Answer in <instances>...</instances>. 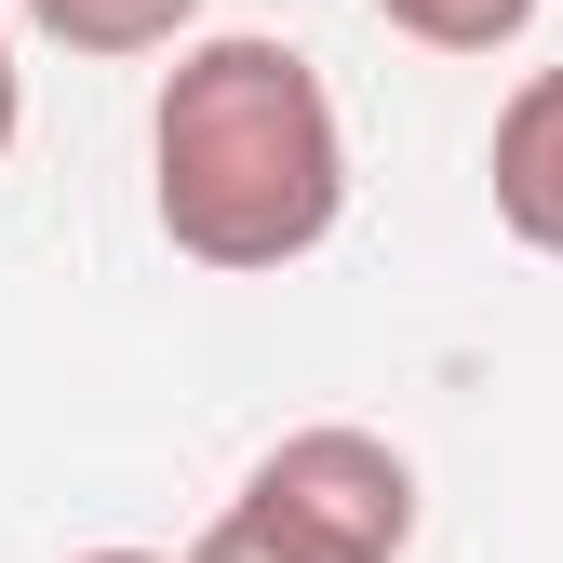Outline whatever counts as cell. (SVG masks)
Masks as SVG:
<instances>
[{"label": "cell", "mask_w": 563, "mask_h": 563, "mask_svg": "<svg viewBox=\"0 0 563 563\" xmlns=\"http://www.w3.org/2000/svg\"><path fill=\"white\" fill-rule=\"evenodd\" d=\"M14 27L54 54H175L201 41V0H14Z\"/></svg>", "instance_id": "4"}, {"label": "cell", "mask_w": 563, "mask_h": 563, "mask_svg": "<svg viewBox=\"0 0 563 563\" xmlns=\"http://www.w3.org/2000/svg\"><path fill=\"white\" fill-rule=\"evenodd\" d=\"M242 510L282 523L322 563H402L416 550V456L389 430H349V416H309L242 470Z\"/></svg>", "instance_id": "2"}, {"label": "cell", "mask_w": 563, "mask_h": 563, "mask_svg": "<svg viewBox=\"0 0 563 563\" xmlns=\"http://www.w3.org/2000/svg\"><path fill=\"white\" fill-rule=\"evenodd\" d=\"M14 134H27V67H14V0H0V162H14Z\"/></svg>", "instance_id": "7"}, {"label": "cell", "mask_w": 563, "mask_h": 563, "mask_svg": "<svg viewBox=\"0 0 563 563\" xmlns=\"http://www.w3.org/2000/svg\"><path fill=\"white\" fill-rule=\"evenodd\" d=\"M148 216L188 268H296L349 229V121L335 81L268 27L175 41L148 95Z\"/></svg>", "instance_id": "1"}, {"label": "cell", "mask_w": 563, "mask_h": 563, "mask_svg": "<svg viewBox=\"0 0 563 563\" xmlns=\"http://www.w3.org/2000/svg\"><path fill=\"white\" fill-rule=\"evenodd\" d=\"M67 563H188V550H67Z\"/></svg>", "instance_id": "8"}, {"label": "cell", "mask_w": 563, "mask_h": 563, "mask_svg": "<svg viewBox=\"0 0 563 563\" xmlns=\"http://www.w3.org/2000/svg\"><path fill=\"white\" fill-rule=\"evenodd\" d=\"M376 14L402 41H430V54H510L537 27V0H376Z\"/></svg>", "instance_id": "5"}, {"label": "cell", "mask_w": 563, "mask_h": 563, "mask_svg": "<svg viewBox=\"0 0 563 563\" xmlns=\"http://www.w3.org/2000/svg\"><path fill=\"white\" fill-rule=\"evenodd\" d=\"M483 188H497V229L563 255V67H523L497 134H483Z\"/></svg>", "instance_id": "3"}, {"label": "cell", "mask_w": 563, "mask_h": 563, "mask_svg": "<svg viewBox=\"0 0 563 563\" xmlns=\"http://www.w3.org/2000/svg\"><path fill=\"white\" fill-rule=\"evenodd\" d=\"M188 563H322V550H296V537H282V523H255V510L229 497L216 523H201V537H188Z\"/></svg>", "instance_id": "6"}]
</instances>
